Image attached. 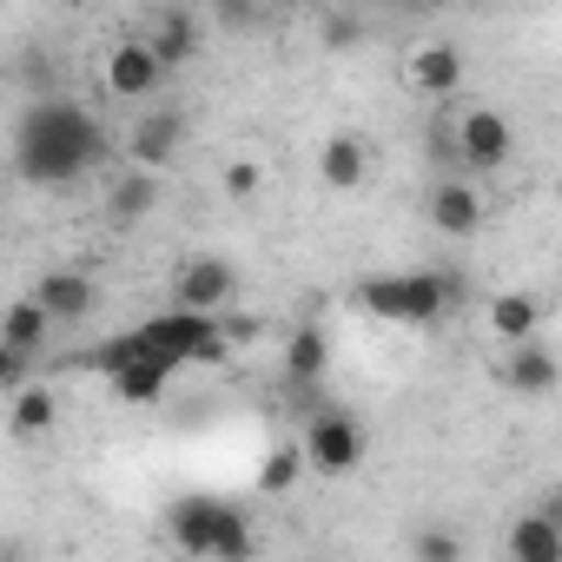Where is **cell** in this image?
Masks as SVG:
<instances>
[{"label":"cell","mask_w":562,"mask_h":562,"mask_svg":"<svg viewBox=\"0 0 562 562\" xmlns=\"http://www.w3.org/2000/svg\"><path fill=\"white\" fill-rule=\"evenodd\" d=\"M106 159V133H100V120L80 106V100H67V93H34L27 100V113L14 120V172L27 179V186H74V179H87L93 166Z\"/></svg>","instance_id":"obj_1"},{"label":"cell","mask_w":562,"mask_h":562,"mask_svg":"<svg viewBox=\"0 0 562 562\" xmlns=\"http://www.w3.org/2000/svg\"><path fill=\"white\" fill-rule=\"evenodd\" d=\"M358 305H364L371 318H391V325H437V318L450 312V292H443L437 265H424V271L364 278V285H358Z\"/></svg>","instance_id":"obj_2"},{"label":"cell","mask_w":562,"mask_h":562,"mask_svg":"<svg viewBox=\"0 0 562 562\" xmlns=\"http://www.w3.org/2000/svg\"><path fill=\"white\" fill-rule=\"evenodd\" d=\"M305 457L318 476H351L364 463V424L351 411H312L305 424Z\"/></svg>","instance_id":"obj_3"},{"label":"cell","mask_w":562,"mask_h":562,"mask_svg":"<svg viewBox=\"0 0 562 562\" xmlns=\"http://www.w3.org/2000/svg\"><path fill=\"white\" fill-rule=\"evenodd\" d=\"M457 146H463V172H470V179H490V172L509 166V153H516V126H509L496 106H470V113L457 120Z\"/></svg>","instance_id":"obj_4"},{"label":"cell","mask_w":562,"mask_h":562,"mask_svg":"<svg viewBox=\"0 0 562 562\" xmlns=\"http://www.w3.org/2000/svg\"><path fill=\"white\" fill-rule=\"evenodd\" d=\"M232 299H238V271H232V258L199 251V258H186V265L172 271V305H192V312H225Z\"/></svg>","instance_id":"obj_5"},{"label":"cell","mask_w":562,"mask_h":562,"mask_svg":"<svg viewBox=\"0 0 562 562\" xmlns=\"http://www.w3.org/2000/svg\"><path fill=\"white\" fill-rule=\"evenodd\" d=\"M179 146H186V113L179 106H146L126 133V159L146 166V172H166L179 159Z\"/></svg>","instance_id":"obj_6"},{"label":"cell","mask_w":562,"mask_h":562,"mask_svg":"<svg viewBox=\"0 0 562 562\" xmlns=\"http://www.w3.org/2000/svg\"><path fill=\"white\" fill-rule=\"evenodd\" d=\"M424 212H430V225H437L443 238H476V232H483V192H476L470 172H443V179L430 186Z\"/></svg>","instance_id":"obj_7"},{"label":"cell","mask_w":562,"mask_h":562,"mask_svg":"<svg viewBox=\"0 0 562 562\" xmlns=\"http://www.w3.org/2000/svg\"><path fill=\"white\" fill-rule=\"evenodd\" d=\"M166 87V60L153 54V41H120L113 54H106V93L113 100H153Z\"/></svg>","instance_id":"obj_8"},{"label":"cell","mask_w":562,"mask_h":562,"mask_svg":"<svg viewBox=\"0 0 562 562\" xmlns=\"http://www.w3.org/2000/svg\"><path fill=\"white\" fill-rule=\"evenodd\" d=\"M146 41H153V54L166 60V74H179V67H192V60H199V47H205V21L172 0V8H159V14H153V34H146Z\"/></svg>","instance_id":"obj_9"},{"label":"cell","mask_w":562,"mask_h":562,"mask_svg":"<svg viewBox=\"0 0 562 562\" xmlns=\"http://www.w3.org/2000/svg\"><path fill=\"white\" fill-rule=\"evenodd\" d=\"M503 384L516 397H549V391H562V364H555V351H542L536 338H522V345L503 351Z\"/></svg>","instance_id":"obj_10"},{"label":"cell","mask_w":562,"mask_h":562,"mask_svg":"<svg viewBox=\"0 0 562 562\" xmlns=\"http://www.w3.org/2000/svg\"><path fill=\"white\" fill-rule=\"evenodd\" d=\"M318 179H325V192H358V186L371 179V146H364V133H331V139L318 146Z\"/></svg>","instance_id":"obj_11"},{"label":"cell","mask_w":562,"mask_h":562,"mask_svg":"<svg viewBox=\"0 0 562 562\" xmlns=\"http://www.w3.org/2000/svg\"><path fill=\"white\" fill-rule=\"evenodd\" d=\"M34 299L60 318V325H80V318H93V305H100V285L87 271H47L41 285H34Z\"/></svg>","instance_id":"obj_12"},{"label":"cell","mask_w":562,"mask_h":562,"mask_svg":"<svg viewBox=\"0 0 562 562\" xmlns=\"http://www.w3.org/2000/svg\"><path fill=\"white\" fill-rule=\"evenodd\" d=\"M218 516H225V503H212V496H179V503L166 509V529H172V542H179L186 555H212Z\"/></svg>","instance_id":"obj_13"},{"label":"cell","mask_w":562,"mask_h":562,"mask_svg":"<svg viewBox=\"0 0 562 562\" xmlns=\"http://www.w3.org/2000/svg\"><path fill=\"white\" fill-rule=\"evenodd\" d=\"M503 549H509L516 562H562V522H555L549 509H522V516L509 522Z\"/></svg>","instance_id":"obj_14"},{"label":"cell","mask_w":562,"mask_h":562,"mask_svg":"<svg viewBox=\"0 0 562 562\" xmlns=\"http://www.w3.org/2000/svg\"><path fill=\"white\" fill-rule=\"evenodd\" d=\"M411 87H417L424 100H450V93L463 87V54L443 47V41L417 47V54H411Z\"/></svg>","instance_id":"obj_15"},{"label":"cell","mask_w":562,"mask_h":562,"mask_svg":"<svg viewBox=\"0 0 562 562\" xmlns=\"http://www.w3.org/2000/svg\"><path fill=\"white\" fill-rule=\"evenodd\" d=\"M54 325H60V318H54V312H47L34 292H27V299H14V305H8V325H0V345H8V351H34V358H41V351L54 345Z\"/></svg>","instance_id":"obj_16"},{"label":"cell","mask_w":562,"mask_h":562,"mask_svg":"<svg viewBox=\"0 0 562 562\" xmlns=\"http://www.w3.org/2000/svg\"><path fill=\"white\" fill-rule=\"evenodd\" d=\"M542 331V299L536 292H496L490 299V338L496 345H522Z\"/></svg>","instance_id":"obj_17"},{"label":"cell","mask_w":562,"mask_h":562,"mask_svg":"<svg viewBox=\"0 0 562 562\" xmlns=\"http://www.w3.org/2000/svg\"><path fill=\"white\" fill-rule=\"evenodd\" d=\"M325 371H331V338H325L318 325H299V331L285 338V378H292L299 391H318Z\"/></svg>","instance_id":"obj_18"},{"label":"cell","mask_w":562,"mask_h":562,"mask_svg":"<svg viewBox=\"0 0 562 562\" xmlns=\"http://www.w3.org/2000/svg\"><path fill=\"white\" fill-rule=\"evenodd\" d=\"M172 371H179V364H166V358L139 351V358H133L126 371H113L106 384H113V397H120V404H159V397L172 391Z\"/></svg>","instance_id":"obj_19"},{"label":"cell","mask_w":562,"mask_h":562,"mask_svg":"<svg viewBox=\"0 0 562 562\" xmlns=\"http://www.w3.org/2000/svg\"><path fill=\"white\" fill-rule=\"evenodd\" d=\"M153 205H159V172H146V166H133V172H126V179H113V192H106L113 225H139Z\"/></svg>","instance_id":"obj_20"},{"label":"cell","mask_w":562,"mask_h":562,"mask_svg":"<svg viewBox=\"0 0 562 562\" xmlns=\"http://www.w3.org/2000/svg\"><path fill=\"white\" fill-rule=\"evenodd\" d=\"M54 384H21L14 397H8V430L14 437H41V430H54Z\"/></svg>","instance_id":"obj_21"},{"label":"cell","mask_w":562,"mask_h":562,"mask_svg":"<svg viewBox=\"0 0 562 562\" xmlns=\"http://www.w3.org/2000/svg\"><path fill=\"white\" fill-rule=\"evenodd\" d=\"M305 470H312V457H305V437H299V443H278V450L258 463V490H265V496H292Z\"/></svg>","instance_id":"obj_22"},{"label":"cell","mask_w":562,"mask_h":562,"mask_svg":"<svg viewBox=\"0 0 562 562\" xmlns=\"http://www.w3.org/2000/svg\"><path fill=\"white\" fill-rule=\"evenodd\" d=\"M251 549H258L251 522H245L238 509H225V516H218V536H212V562H245Z\"/></svg>","instance_id":"obj_23"},{"label":"cell","mask_w":562,"mask_h":562,"mask_svg":"<svg viewBox=\"0 0 562 562\" xmlns=\"http://www.w3.org/2000/svg\"><path fill=\"white\" fill-rule=\"evenodd\" d=\"M265 14V0H212V27L218 34H251Z\"/></svg>","instance_id":"obj_24"},{"label":"cell","mask_w":562,"mask_h":562,"mask_svg":"<svg viewBox=\"0 0 562 562\" xmlns=\"http://www.w3.org/2000/svg\"><path fill=\"white\" fill-rule=\"evenodd\" d=\"M218 186H225V199H238V205H245V199H258L265 172H258L251 159H238V166H225V179H218Z\"/></svg>","instance_id":"obj_25"},{"label":"cell","mask_w":562,"mask_h":562,"mask_svg":"<svg viewBox=\"0 0 562 562\" xmlns=\"http://www.w3.org/2000/svg\"><path fill=\"white\" fill-rule=\"evenodd\" d=\"M411 549H417L424 562H457V555H463V542H457L450 529H417V542H411Z\"/></svg>","instance_id":"obj_26"},{"label":"cell","mask_w":562,"mask_h":562,"mask_svg":"<svg viewBox=\"0 0 562 562\" xmlns=\"http://www.w3.org/2000/svg\"><path fill=\"white\" fill-rule=\"evenodd\" d=\"M27 371H34V351H8V345H0V391H21L27 384Z\"/></svg>","instance_id":"obj_27"},{"label":"cell","mask_w":562,"mask_h":562,"mask_svg":"<svg viewBox=\"0 0 562 562\" xmlns=\"http://www.w3.org/2000/svg\"><path fill=\"white\" fill-rule=\"evenodd\" d=\"M358 34H364L358 14H325V47H358Z\"/></svg>","instance_id":"obj_28"},{"label":"cell","mask_w":562,"mask_h":562,"mask_svg":"<svg viewBox=\"0 0 562 562\" xmlns=\"http://www.w3.org/2000/svg\"><path fill=\"white\" fill-rule=\"evenodd\" d=\"M437 278H443V292H450V312H463V305H470V278H463L457 265H437Z\"/></svg>","instance_id":"obj_29"},{"label":"cell","mask_w":562,"mask_h":562,"mask_svg":"<svg viewBox=\"0 0 562 562\" xmlns=\"http://www.w3.org/2000/svg\"><path fill=\"white\" fill-rule=\"evenodd\" d=\"M218 325H225L232 345H251V338H258V318H218Z\"/></svg>","instance_id":"obj_30"},{"label":"cell","mask_w":562,"mask_h":562,"mask_svg":"<svg viewBox=\"0 0 562 562\" xmlns=\"http://www.w3.org/2000/svg\"><path fill=\"white\" fill-rule=\"evenodd\" d=\"M536 509H549V516H555V522H562V490H549V496H542V503H536Z\"/></svg>","instance_id":"obj_31"},{"label":"cell","mask_w":562,"mask_h":562,"mask_svg":"<svg viewBox=\"0 0 562 562\" xmlns=\"http://www.w3.org/2000/svg\"><path fill=\"white\" fill-rule=\"evenodd\" d=\"M265 8H278V14H292V8H299V0H265Z\"/></svg>","instance_id":"obj_32"},{"label":"cell","mask_w":562,"mask_h":562,"mask_svg":"<svg viewBox=\"0 0 562 562\" xmlns=\"http://www.w3.org/2000/svg\"><path fill=\"white\" fill-rule=\"evenodd\" d=\"M54 8H80V0H54Z\"/></svg>","instance_id":"obj_33"}]
</instances>
